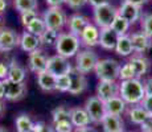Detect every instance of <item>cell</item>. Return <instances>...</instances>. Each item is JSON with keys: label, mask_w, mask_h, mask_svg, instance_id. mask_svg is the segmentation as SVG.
Segmentation results:
<instances>
[{"label": "cell", "mask_w": 152, "mask_h": 132, "mask_svg": "<svg viewBox=\"0 0 152 132\" xmlns=\"http://www.w3.org/2000/svg\"><path fill=\"white\" fill-rule=\"evenodd\" d=\"M25 28H27V32H29V33H32V34H34V36H37V37H41V34L46 31L45 21H44L42 19H40V17L34 19L33 21H32L31 24H28Z\"/></svg>", "instance_id": "4dcf8cb0"}, {"label": "cell", "mask_w": 152, "mask_h": 132, "mask_svg": "<svg viewBox=\"0 0 152 132\" xmlns=\"http://www.w3.org/2000/svg\"><path fill=\"white\" fill-rule=\"evenodd\" d=\"M46 70L49 73H52L56 77H61V75H66L70 74V71L73 70L72 63L69 62L68 58L62 57V55H52L48 58V66Z\"/></svg>", "instance_id": "ba28073f"}, {"label": "cell", "mask_w": 152, "mask_h": 132, "mask_svg": "<svg viewBox=\"0 0 152 132\" xmlns=\"http://www.w3.org/2000/svg\"><path fill=\"white\" fill-rule=\"evenodd\" d=\"M70 89H69V93L72 95H80L82 94L85 90H86V86H87V81H86V77L85 74L80 73L75 67H73V70L70 71Z\"/></svg>", "instance_id": "8fae6325"}, {"label": "cell", "mask_w": 152, "mask_h": 132, "mask_svg": "<svg viewBox=\"0 0 152 132\" xmlns=\"http://www.w3.org/2000/svg\"><path fill=\"white\" fill-rule=\"evenodd\" d=\"M25 77H27L25 69L19 62H16V60H13L10 65V70H8V79L16 82V83H24Z\"/></svg>", "instance_id": "d4e9b609"}, {"label": "cell", "mask_w": 152, "mask_h": 132, "mask_svg": "<svg viewBox=\"0 0 152 132\" xmlns=\"http://www.w3.org/2000/svg\"><path fill=\"white\" fill-rule=\"evenodd\" d=\"M144 90H145V95H151L152 96V78H148L144 83Z\"/></svg>", "instance_id": "b9f144b4"}, {"label": "cell", "mask_w": 152, "mask_h": 132, "mask_svg": "<svg viewBox=\"0 0 152 132\" xmlns=\"http://www.w3.org/2000/svg\"><path fill=\"white\" fill-rule=\"evenodd\" d=\"M128 116H130V120L134 124H140V125L151 119L150 114H148L142 106H134V107L128 111Z\"/></svg>", "instance_id": "484cf974"}, {"label": "cell", "mask_w": 152, "mask_h": 132, "mask_svg": "<svg viewBox=\"0 0 152 132\" xmlns=\"http://www.w3.org/2000/svg\"><path fill=\"white\" fill-rule=\"evenodd\" d=\"M140 106L150 114V116L152 118V96L151 95H145L143 98V101L140 102Z\"/></svg>", "instance_id": "f35d334b"}, {"label": "cell", "mask_w": 152, "mask_h": 132, "mask_svg": "<svg viewBox=\"0 0 152 132\" xmlns=\"http://www.w3.org/2000/svg\"><path fill=\"white\" fill-rule=\"evenodd\" d=\"M102 127H103L104 132H123L124 123L121 116L107 114L102 120Z\"/></svg>", "instance_id": "44dd1931"}, {"label": "cell", "mask_w": 152, "mask_h": 132, "mask_svg": "<svg viewBox=\"0 0 152 132\" xmlns=\"http://www.w3.org/2000/svg\"><path fill=\"white\" fill-rule=\"evenodd\" d=\"M87 3H90V4L95 8V7H98V5H102V4L109 3V1H107V0H87Z\"/></svg>", "instance_id": "f6af8a7d"}, {"label": "cell", "mask_w": 152, "mask_h": 132, "mask_svg": "<svg viewBox=\"0 0 152 132\" xmlns=\"http://www.w3.org/2000/svg\"><path fill=\"white\" fill-rule=\"evenodd\" d=\"M115 52L122 57H127L134 52L132 42H131V37L124 34V36H119L118 42L115 46Z\"/></svg>", "instance_id": "4316f807"}, {"label": "cell", "mask_w": 152, "mask_h": 132, "mask_svg": "<svg viewBox=\"0 0 152 132\" xmlns=\"http://www.w3.org/2000/svg\"><path fill=\"white\" fill-rule=\"evenodd\" d=\"M5 95V90H4V83H3V81H0V101H1L3 98H4Z\"/></svg>", "instance_id": "c3c4849f"}, {"label": "cell", "mask_w": 152, "mask_h": 132, "mask_svg": "<svg viewBox=\"0 0 152 132\" xmlns=\"http://www.w3.org/2000/svg\"><path fill=\"white\" fill-rule=\"evenodd\" d=\"M3 108H4V106H3V102L0 101V115H1V112H3Z\"/></svg>", "instance_id": "816d5d0a"}, {"label": "cell", "mask_w": 152, "mask_h": 132, "mask_svg": "<svg viewBox=\"0 0 152 132\" xmlns=\"http://www.w3.org/2000/svg\"><path fill=\"white\" fill-rule=\"evenodd\" d=\"M89 24H90L89 19L82 16V15H73V16H70L69 20H68L69 32L77 37H80L81 34H82L85 28H86Z\"/></svg>", "instance_id": "e0dca14e"}, {"label": "cell", "mask_w": 152, "mask_h": 132, "mask_svg": "<svg viewBox=\"0 0 152 132\" xmlns=\"http://www.w3.org/2000/svg\"><path fill=\"white\" fill-rule=\"evenodd\" d=\"M119 71H121V63L113 58L99 60L95 66V74L99 78V81L115 82L119 78Z\"/></svg>", "instance_id": "3957f363"}, {"label": "cell", "mask_w": 152, "mask_h": 132, "mask_svg": "<svg viewBox=\"0 0 152 132\" xmlns=\"http://www.w3.org/2000/svg\"><path fill=\"white\" fill-rule=\"evenodd\" d=\"M65 3L70 8H73V9H78V8L83 7L86 4L87 0H65Z\"/></svg>", "instance_id": "ab89813d"}, {"label": "cell", "mask_w": 152, "mask_h": 132, "mask_svg": "<svg viewBox=\"0 0 152 132\" xmlns=\"http://www.w3.org/2000/svg\"><path fill=\"white\" fill-rule=\"evenodd\" d=\"M80 37L72 34L70 32H66V33L60 34V39H58L57 45H56V50H57L58 55H62V57L69 60L70 57L77 55L78 50H80Z\"/></svg>", "instance_id": "7a4b0ae2"}, {"label": "cell", "mask_w": 152, "mask_h": 132, "mask_svg": "<svg viewBox=\"0 0 152 132\" xmlns=\"http://www.w3.org/2000/svg\"><path fill=\"white\" fill-rule=\"evenodd\" d=\"M28 66L31 71L40 74V73L45 71L46 66H48V57L41 52V50H34L29 53V60H28Z\"/></svg>", "instance_id": "7c38bea8"}, {"label": "cell", "mask_w": 152, "mask_h": 132, "mask_svg": "<svg viewBox=\"0 0 152 132\" xmlns=\"http://www.w3.org/2000/svg\"><path fill=\"white\" fill-rule=\"evenodd\" d=\"M119 36L111 28L101 29V37H99V45L106 50H114L118 42Z\"/></svg>", "instance_id": "d6986e66"}, {"label": "cell", "mask_w": 152, "mask_h": 132, "mask_svg": "<svg viewBox=\"0 0 152 132\" xmlns=\"http://www.w3.org/2000/svg\"><path fill=\"white\" fill-rule=\"evenodd\" d=\"M7 0H0V13H3L5 11V8H7Z\"/></svg>", "instance_id": "7dc6e473"}, {"label": "cell", "mask_w": 152, "mask_h": 132, "mask_svg": "<svg viewBox=\"0 0 152 132\" xmlns=\"http://www.w3.org/2000/svg\"><path fill=\"white\" fill-rule=\"evenodd\" d=\"M123 132H124V131H123Z\"/></svg>", "instance_id": "9f6ffc18"}, {"label": "cell", "mask_w": 152, "mask_h": 132, "mask_svg": "<svg viewBox=\"0 0 152 132\" xmlns=\"http://www.w3.org/2000/svg\"><path fill=\"white\" fill-rule=\"evenodd\" d=\"M119 78L122 81H128V79L135 78V74H134L132 69H131L130 63H126V65L121 66V71H119Z\"/></svg>", "instance_id": "8d00e7d4"}, {"label": "cell", "mask_w": 152, "mask_h": 132, "mask_svg": "<svg viewBox=\"0 0 152 132\" xmlns=\"http://www.w3.org/2000/svg\"><path fill=\"white\" fill-rule=\"evenodd\" d=\"M34 123L27 114H21L16 118V130L17 132H32Z\"/></svg>", "instance_id": "83f0119b"}, {"label": "cell", "mask_w": 152, "mask_h": 132, "mask_svg": "<svg viewBox=\"0 0 152 132\" xmlns=\"http://www.w3.org/2000/svg\"><path fill=\"white\" fill-rule=\"evenodd\" d=\"M8 70H10V66L0 62V81H4L8 78Z\"/></svg>", "instance_id": "60d3db41"}, {"label": "cell", "mask_w": 152, "mask_h": 132, "mask_svg": "<svg viewBox=\"0 0 152 132\" xmlns=\"http://www.w3.org/2000/svg\"><path fill=\"white\" fill-rule=\"evenodd\" d=\"M62 3H65V0H46V4L49 7H60Z\"/></svg>", "instance_id": "ee69618b"}, {"label": "cell", "mask_w": 152, "mask_h": 132, "mask_svg": "<svg viewBox=\"0 0 152 132\" xmlns=\"http://www.w3.org/2000/svg\"><path fill=\"white\" fill-rule=\"evenodd\" d=\"M4 83V90H5V95L4 98L10 102H16L19 99H21L23 96L27 93V86L25 83H16V82H12L10 79H4L3 81Z\"/></svg>", "instance_id": "30bf717a"}, {"label": "cell", "mask_w": 152, "mask_h": 132, "mask_svg": "<svg viewBox=\"0 0 152 132\" xmlns=\"http://www.w3.org/2000/svg\"><path fill=\"white\" fill-rule=\"evenodd\" d=\"M99 58L97 53L90 50V49H85L77 53L75 55V69L82 74H87V73L95 70Z\"/></svg>", "instance_id": "5b68a950"}, {"label": "cell", "mask_w": 152, "mask_h": 132, "mask_svg": "<svg viewBox=\"0 0 152 132\" xmlns=\"http://www.w3.org/2000/svg\"><path fill=\"white\" fill-rule=\"evenodd\" d=\"M104 107H106V112L109 115L121 116L126 111V102L118 95L104 102Z\"/></svg>", "instance_id": "603a6c76"}, {"label": "cell", "mask_w": 152, "mask_h": 132, "mask_svg": "<svg viewBox=\"0 0 152 132\" xmlns=\"http://www.w3.org/2000/svg\"><path fill=\"white\" fill-rule=\"evenodd\" d=\"M118 15L121 17H123L126 21H128L131 25V24H135L140 19L142 12H140V7H138V5L131 4L128 1H123L121 7L118 8Z\"/></svg>", "instance_id": "4fadbf2b"}, {"label": "cell", "mask_w": 152, "mask_h": 132, "mask_svg": "<svg viewBox=\"0 0 152 132\" xmlns=\"http://www.w3.org/2000/svg\"><path fill=\"white\" fill-rule=\"evenodd\" d=\"M0 132H7V131H5L4 128H1V127H0Z\"/></svg>", "instance_id": "f5cc1de1"}, {"label": "cell", "mask_w": 152, "mask_h": 132, "mask_svg": "<svg viewBox=\"0 0 152 132\" xmlns=\"http://www.w3.org/2000/svg\"><path fill=\"white\" fill-rule=\"evenodd\" d=\"M70 89V75H61V77H57V85H56V90L58 91L66 93L69 91Z\"/></svg>", "instance_id": "836d02e7"}, {"label": "cell", "mask_w": 152, "mask_h": 132, "mask_svg": "<svg viewBox=\"0 0 152 132\" xmlns=\"http://www.w3.org/2000/svg\"><path fill=\"white\" fill-rule=\"evenodd\" d=\"M53 124L56 132H73V128H74L70 120H62V122H57Z\"/></svg>", "instance_id": "e575fe53"}, {"label": "cell", "mask_w": 152, "mask_h": 132, "mask_svg": "<svg viewBox=\"0 0 152 132\" xmlns=\"http://www.w3.org/2000/svg\"><path fill=\"white\" fill-rule=\"evenodd\" d=\"M151 123H152V118H151Z\"/></svg>", "instance_id": "11a10c76"}, {"label": "cell", "mask_w": 152, "mask_h": 132, "mask_svg": "<svg viewBox=\"0 0 152 132\" xmlns=\"http://www.w3.org/2000/svg\"><path fill=\"white\" fill-rule=\"evenodd\" d=\"M124 1H128V3H131V4H135V5H138V7H142L143 4H147L148 0H124Z\"/></svg>", "instance_id": "bcb514c9"}, {"label": "cell", "mask_w": 152, "mask_h": 132, "mask_svg": "<svg viewBox=\"0 0 152 132\" xmlns=\"http://www.w3.org/2000/svg\"><path fill=\"white\" fill-rule=\"evenodd\" d=\"M99 37H101V29H99L97 25L90 23V24L85 28L82 34L80 36V41L85 46L91 48V46L99 45Z\"/></svg>", "instance_id": "5bb4252c"}, {"label": "cell", "mask_w": 152, "mask_h": 132, "mask_svg": "<svg viewBox=\"0 0 152 132\" xmlns=\"http://www.w3.org/2000/svg\"><path fill=\"white\" fill-rule=\"evenodd\" d=\"M131 37V42H132V48H134V52L139 53H144L145 50H148L151 46V39L144 33V32H135Z\"/></svg>", "instance_id": "ac0fdd59"}, {"label": "cell", "mask_w": 152, "mask_h": 132, "mask_svg": "<svg viewBox=\"0 0 152 132\" xmlns=\"http://www.w3.org/2000/svg\"><path fill=\"white\" fill-rule=\"evenodd\" d=\"M70 122H72L73 127L75 128H83L91 123L89 114L85 108H80V107H74L70 108Z\"/></svg>", "instance_id": "2e32d148"}, {"label": "cell", "mask_w": 152, "mask_h": 132, "mask_svg": "<svg viewBox=\"0 0 152 132\" xmlns=\"http://www.w3.org/2000/svg\"><path fill=\"white\" fill-rule=\"evenodd\" d=\"M75 132H95V131L90 127H83V128H77Z\"/></svg>", "instance_id": "681fc988"}, {"label": "cell", "mask_w": 152, "mask_h": 132, "mask_svg": "<svg viewBox=\"0 0 152 132\" xmlns=\"http://www.w3.org/2000/svg\"><path fill=\"white\" fill-rule=\"evenodd\" d=\"M53 123L62 122V120H70V108L65 107V106H58L57 108H54L53 112Z\"/></svg>", "instance_id": "d6a6232c"}, {"label": "cell", "mask_w": 152, "mask_h": 132, "mask_svg": "<svg viewBox=\"0 0 152 132\" xmlns=\"http://www.w3.org/2000/svg\"><path fill=\"white\" fill-rule=\"evenodd\" d=\"M40 45H41L40 37L34 36V34L29 33V32H27V31L20 36V48H21L24 52L32 53V52L37 50Z\"/></svg>", "instance_id": "ffe728a7"}, {"label": "cell", "mask_w": 152, "mask_h": 132, "mask_svg": "<svg viewBox=\"0 0 152 132\" xmlns=\"http://www.w3.org/2000/svg\"><path fill=\"white\" fill-rule=\"evenodd\" d=\"M85 110L87 111L90 119L93 123H102L103 118L107 115L106 107H104V102L101 98L95 96H90L85 103Z\"/></svg>", "instance_id": "52a82bcc"}, {"label": "cell", "mask_w": 152, "mask_h": 132, "mask_svg": "<svg viewBox=\"0 0 152 132\" xmlns=\"http://www.w3.org/2000/svg\"><path fill=\"white\" fill-rule=\"evenodd\" d=\"M20 45V36L10 28H0V52H11Z\"/></svg>", "instance_id": "9c48e42d"}, {"label": "cell", "mask_w": 152, "mask_h": 132, "mask_svg": "<svg viewBox=\"0 0 152 132\" xmlns=\"http://www.w3.org/2000/svg\"><path fill=\"white\" fill-rule=\"evenodd\" d=\"M42 132H56V131H54V127H52V125H48V124H46L45 128L42 130Z\"/></svg>", "instance_id": "f907efd6"}, {"label": "cell", "mask_w": 152, "mask_h": 132, "mask_svg": "<svg viewBox=\"0 0 152 132\" xmlns=\"http://www.w3.org/2000/svg\"><path fill=\"white\" fill-rule=\"evenodd\" d=\"M142 28H143V32H144L150 39H152V13H148L143 17Z\"/></svg>", "instance_id": "d590c367"}, {"label": "cell", "mask_w": 152, "mask_h": 132, "mask_svg": "<svg viewBox=\"0 0 152 132\" xmlns=\"http://www.w3.org/2000/svg\"><path fill=\"white\" fill-rule=\"evenodd\" d=\"M37 5H39L37 0H13V7L20 13L28 12V11H36Z\"/></svg>", "instance_id": "1f68e13d"}, {"label": "cell", "mask_w": 152, "mask_h": 132, "mask_svg": "<svg viewBox=\"0 0 152 132\" xmlns=\"http://www.w3.org/2000/svg\"><path fill=\"white\" fill-rule=\"evenodd\" d=\"M37 83L44 91H53L56 90V85H57V77L45 70L37 74Z\"/></svg>", "instance_id": "cb8c5ba5"}, {"label": "cell", "mask_w": 152, "mask_h": 132, "mask_svg": "<svg viewBox=\"0 0 152 132\" xmlns=\"http://www.w3.org/2000/svg\"><path fill=\"white\" fill-rule=\"evenodd\" d=\"M0 24H1V16H0Z\"/></svg>", "instance_id": "db71d44e"}, {"label": "cell", "mask_w": 152, "mask_h": 132, "mask_svg": "<svg viewBox=\"0 0 152 132\" xmlns=\"http://www.w3.org/2000/svg\"><path fill=\"white\" fill-rule=\"evenodd\" d=\"M119 96L130 104H138L145 96L144 83L139 78H132L128 81H122L119 85Z\"/></svg>", "instance_id": "6da1fadb"}, {"label": "cell", "mask_w": 152, "mask_h": 132, "mask_svg": "<svg viewBox=\"0 0 152 132\" xmlns=\"http://www.w3.org/2000/svg\"><path fill=\"white\" fill-rule=\"evenodd\" d=\"M42 20L45 21L46 28L53 31H61L62 26L68 23V17L60 7H49L44 12Z\"/></svg>", "instance_id": "8992f818"}, {"label": "cell", "mask_w": 152, "mask_h": 132, "mask_svg": "<svg viewBox=\"0 0 152 132\" xmlns=\"http://www.w3.org/2000/svg\"><path fill=\"white\" fill-rule=\"evenodd\" d=\"M119 95V85L116 82L111 81H99V85L97 87V96L101 98L103 102L109 101L114 96Z\"/></svg>", "instance_id": "9a60e30c"}, {"label": "cell", "mask_w": 152, "mask_h": 132, "mask_svg": "<svg viewBox=\"0 0 152 132\" xmlns=\"http://www.w3.org/2000/svg\"><path fill=\"white\" fill-rule=\"evenodd\" d=\"M140 128H142V132H152V123H151V119L147 120L145 123H143V124L140 125Z\"/></svg>", "instance_id": "7bdbcfd3"}, {"label": "cell", "mask_w": 152, "mask_h": 132, "mask_svg": "<svg viewBox=\"0 0 152 132\" xmlns=\"http://www.w3.org/2000/svg\"><path fill=\"white\" fill-rule=\"evenodd\" d=\"M60 32L58 31H53V29H48L44 32L40 37V41L44 45H48V46H56L57 45V41L60 39Z\"/></svg>", "instance_id": "f1b7e54d"}, {"label": "cell", "mask_w": 152, "mask_h": 132, "mask_svg": "<svg viewBox=\"0 0 152 132\" xmlns=\"http://www.w3.org/2000/svg\"><path fill=\"white\" fill-rule=\"evenodd\" d=\"M110 28L113 29L118 36H124V34H127V31H128V28H130V23L126 21L123 17H121L118 15V16L115 17V20L113 21Z\"/></svg>", "instance_id": "f546056e"}, {"label": "cell", "mask_w": 152, "mask_h": 132, "mask_svg": "<svg viewBox=\"0 0 152 132\" xmlns=\"http://www.w3.org/2000/svg\"><path fill=\"white\" fill-rule=\"evenodd\" d=\"M118 16V8L110 3H104L94 8V21L98 28H110L115 17Z\"/></svg>", "instance_id": "277c9868"}, {"label": "cell", "mask_w": 152, "mask_h": 132, "mask_svg": "<svg viewBox=\"0 0 152 132\" xmlns=\"http://www.w3.org/2000/svg\"><path fill=\"white\" fill-rule=\"evenodd\" d=\"M128 63H130L134 74H135V78L144 75L150 69V61L145 57H143V55H135V57L131 58Z\"/></svg>", "instance_id": "7402d4cb"}, {"label": "cell", "mask_w": 152, "mask_h": 132, "mask_svg": "<svg viewBox=\"0 0 152 132\" xmlns=\"http://www.w3.org/2000/svg\"><path fill=\"white\" fill-rule=\"evenodd\" d=\"M39 15H37L36 11H28V12H24L21 13V23L24 26H27L28 24H31L34 19H37Z\"/></svg>", "instance_id": "74e56055"}]
</instances>
